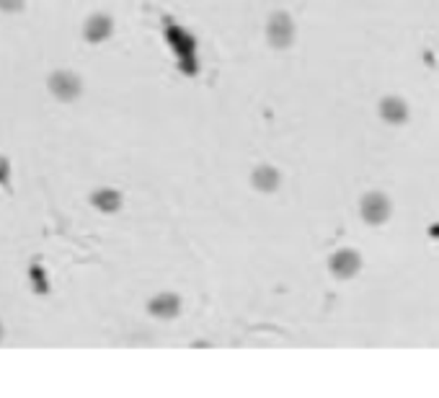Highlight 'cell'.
<instances>
[{
	"instance_id": "cell-5",
	"label": "cell",
	"mask_w": 439,
	"mask_h": 398,
	"mask_svg": "<svg viewBox=\"0 0 439 398\" xmlns=\"http://www.w3.org/2000/svg\"><path fill=\"white\" fill-rule=\"evenodd\" d=\"M23 8V0H0V11L6 13H18Z\"/></svg>"
},
{
	"instance_id": "cell-6",
	"label": "cell",
	"mask_w": 439,
	"mask_h": 398,
	"mask_svg": "<svg viewBox=\"0 0 439 398\" xmlns=\"http://www.w3.org/2000/svg\"><path fill=\"white\" fill-rule=\"evenodd\" d=\"M8 174H11V163L8 158H0V184L8 186Z\"/></svg>"
},
{
	"instance_id": "cell-7",
	"label": "cell",
	"mask_w": 439,
	"mask_h": 398,
	"mask_svg": "<svg viewBox=\"0 0 439 398\" xmlns=\"http://www.w3.org/2000/svg\"><path fill=\"white\" fill-rule=\"evenodd\" d=\"M0 339H3V326H0Z\"/></svg>"
},
{
	"instance_id": "cell-3",
	"label": "cell",
	"mask_w": 439,
	"mask_h": 398,
	"mask_svg": "<svg viewBox=\"0 0 439 398\" xmlns=\"http://www.w3.org/2000/svg\"><path fill=\"white\" fill-rule=\"evenodd\" d=\"M31 274V285H34V292L37 295H47V290H50V285H47V277H44V269L39 264H34L29 269Z\"/></svg>"
},
{
	"instance_id": "cell-4",
	"label": "cell",
	"mask_w": 439,
	"mask_h": 398,
	"mask_svg": "<svg viewBox=\"0 0 439 398\" xmlns=\"http://www.w3.org/2000/svg\"><path fill=\"white\" fill-rule=\"evenodd\" d=\"M93 202H96V205H101L103 210H111V207L117 205L119 199L114 197V192H101V194H96V197H93Z\"/></svg>"
},
{
	"instance_id": "cell-2",
	"label": "cell",
	"mask_w": 439,
	"mask_h": 398,
	"mask_svg": "<svg viewBox=\"0 0 439 398\" xmlns=\"http://www.w3.org/2000/svg\"><path fill=\"white\" fill-rule=\"evenodd\" d=\"M109 34V18H103V16H96V18H91L86 26V37L91 39V42H98V39H103Z\"/></svg>"
},
{
	"instance_id": "cell-1",
	"label": "cell",
	"mask_w": 439,
	"mask_h": 398,
	"mask_svg": "<svg viewBox=\"0 0 439 398\" xmlns=\"http://www.w3.org/2000/svg\"><path fill=\"white\" fill-rule=\"evenodd\" d=\"M50 91H52V96H57L59 101H73V98L81 93V81L70 73H52Z\"/></svg>"
}]
</instances>
